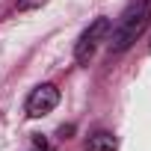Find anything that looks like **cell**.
Masks as SVG:
<instances>
[{"label": "cell", "mask_w": 151, "mask_h": 151, "mask_svg": "<svg viewBox=\"0 0 151 151\" xmlns=\"http://www.w3.org/2000/svg\"><path fill=\"white\" fill-rule=\"evenodd\" d=\"M148 24H151V0H133V3L122 12V18H119L113 36L107 39V42H110V50H113V53H124V50L148 30Z\"/></svg>", "instance_id": "cell-1"}, {"label": "cell", "mask_w": 151, "mask_h": 151, "mask_svg": "<svg viewBox=\"0 0 151 151\" xmlns=\"http://www.w3.org/2000/svg\"><path fill=\"white\" fill-rule=\"evenodd\" d=\"M107 36H110V18H95L83 33H80V39H77V45H74V59H77L80 65H86L92 56H95V50H98V45L101 42H107Z\"/></svg>", "instance_id": "cell-2"}, {"label": "cell", "mask_w": 151, "mask_h": 151, "mask_svg": "<svg viewBox=\"0 0 151 151\" xmlns=\"http://www.w3.org/2000/svg\"><path fill=\"white\" fill-rule=\"evenodd\" d=\"M56 104H59V89L53 86V83H42V86H36L33 92H30V98H27V116L30 119H42V116H47V113H53L56 110Z\"/></svg>", "instance_id": "cell-3"}, {"label": "cell", "mask_w": 151, "mask_h": 151, "mask_svg": "<svg viewBox=\"0 0 151 151\" xmlns=\"http://www.w3.org/2000/svg\"><path fill=\"white\" fill-rule=\"evenodd\" d=\"M116 148H119V139L110 130H95L86 139V151H116Z\"/></svg>", "instance_id": "cell-4"}, {"label": "cell", "mask_w": 151, "mask_h": 151, "mask_svg": "<svg viewBox=\"0 0 151 151\" xmlns=\"http://www.w3.org/2000/svg\"><path fill=\"white\" fill-rule=\"evenodd\" d=\"M45 3H47V0H18V9H39Z\"/></svg>", "instance_id": "cell-5"}, {"label": "cell", "mask_w": 151, "mask_h": 151, "mask_svg": "<svg viewBox=\"0 0 151 151\" xmlns=\"http://www.w3.org/2000/svg\"><path fill=\"white\" fill-rule=\"evenodd\" d=\"M30 151H50V145H47V139H42V136H36V145H33Z\"/></svg>", "instance_id": "cell-6"}, {"label": "cell", "mask_w": 151, "mask_h": 151, "mask_svg": "<svg viewBox=\"0 0 151 151\" xmlns=\"http://www.w3.org/2000/svg\"><path fill=\"white\" fill-rule=\"evenodd\" d=\"M148 50H151V45H148Z\"/></svg>", "instance_id": "cell-7"}]
</instances>
